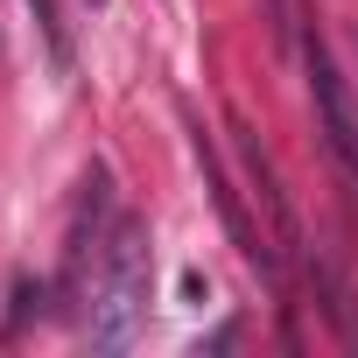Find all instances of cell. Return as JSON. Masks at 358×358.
Returning <instances> with one entry per match:
<instances>
[{"label":"cell","instance_id":"1","mask_svg":"<svg viewBox=\"0 0 358 358\" xmlns=\"http://www.w3.org/2000/svg\"><path fill=\"white\" fill-rule=\"evenodd\" d=\"M148 295H155V246L141 218H120L99 246V281H92V344L99 351H127L148 323Z\"/></svg>","mask_w":358,"mask_h":358},{"label":"cell","instance_id":"2","mask_svg":"<svg viewBox=\"0 0 358 358\" xmlns=\"http://www.w3.org/2000/svg\"><path fill=\"white\" fill-rule=\"evenodd\" d=\"M302 64H309V99H316V120H323V141H330V155L344 162V176L358 183V106H351V85H344V71L330 64V50H323V36H316V15L302 22Z\"/></svg>","mask_w":358,"mask_h":358},{"label":"cell","instance_id":"3","mask_svg":"<svg viewBox=\"0 0 358 358\" xmlns=\"http://www.w3.org/2000/svg\"><path fill=\"white\" fill-rule=\"evenodd\" d=\"M190 155H197V169H204V183H211V197H218V218H225L232 246L246 253V267H260V281H274V288H281V253H274L267 225H253V218H246V204H239V190H232V176H225V162H218V148H211V134H204V127H190Z\"/></svg>","mask_w":358,"mask_h":358},{"label":"cell","instance_id":"4","mask_svg":"<svg viewBox=\"0 0 358 358\" xmlns=\"http://www.w3.org/2000/svg\"><path fill=\"white\" fill-rule=\"evenodd\" d=\"M225 134H232V148H239V169H246V183H253V204H260V218H267V239H274V253L288 260V253L302 246V232H295V204H288V190H281V176H274V162H267L260 134H253L239 113L225 120Z\"/></svg>","mask_w":358,"mask_h":358},{"label":"cell","instance_id":"5","mask_svg":"<svg viewBox=\"0 0 358 358\" xmlns=\"http://www.w3.org/2000/svg\"><path fill=\"white\" fill-rule=\"evenodd\" d=\"M106 204H113V176L92 169V176H85V197H78V218H71V232H64V295L85 288V260H92V239H99Z\"/></svg>","mask_w":358,"mask_h":358},{"label":"cell","instance_id":"6","mask_svg":"<svg viewBox=\"0 0 358 358\" xmlns=\"http://www.w3.org/2000/svg\"><path fill=\"white\" fill-rule=\"evenodd\" d=\"M29 8H36V29H43V43H50V64L71 71V29H64V8H57V0H29Z\"/></svg>","mask_w":358,"mask_h":358},{"label":"cell","instance_id":"7","mask_svg":"<svg viewBox=\"0 0 358 358\" xmlns=\"http://www.w3.org/2000/svg\"><path fill=\"white\" fill-rule=\"evenodd\" d=\"M92 8H106V0H92Z\"/></svg>","mask_w":358,"mask_h":358},{"label":"cell","instance_id":"8","mask_svg":"<svg viewBox=\"0 0 358 358\" xmlns=\"http://www.w3.org/2000/svg\"><path fill=\"white\" fill-rule=\"evenodd\" d=\"M351 50H358V36H351Z\"/></svg>","mask_w":358,"mask_h":358}]
</instances>
